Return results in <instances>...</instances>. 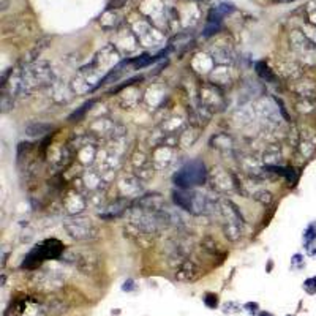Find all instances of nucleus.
I'll return each instance as SVG.
<instances>
[{"instance_id": "obj_17", "label": "nucleus", "mask_w": 316, "mask_h": 316, "mask_svg": "<svg viewBox=\"0 0 316 316\" xmlns=\"http://www.w3.org/2000/svg\"><path fill=\"white\" fill-rule=\"evenodd\" d=\"M251 198H255L256 201H259L261 204H270L273 196L270 192H267V190H256L255 193H251Z\"/></svg>"}, {"instance_id": "obj_18", "label": "nucleus", "mask_w": 316, "mask_h": 316, "mask_svg": "<svg viewBox=\"0 0 316 316\" xmlns=\"http://www.w3.org/2000/svg\"><path fill=\"white\" fill-rule=\"evenodd\" d=\"M86 185L89 187V188H97L98 187V183H101V176L98 174V173H94V171H89L87 174H86Z\"/></svg>"}, {"instance_id": "obj_13", "label": "nucleus", "mask_w": 316, "mask_h": 316, "mask_svg": "<svg viewBox=\"0 0 316 316\" xmlns=\"http://www.w3.org/2000/svg\"><path fill=\"white\" fill-rule=\"evenodd\" d=\"M316 151V135L314 132L308 130L302 133V139H301V152L305 158L311 157L313 152Z\"/></svg>"}, {"instance_id": "obj_26", "label": "nucleus", "mask_w": 316, "mask_h": 316, "mask_svg": "<svg viewBox=\"0 0 316 316\" xmlns=\"http://www.w3.org/2000/svg\"><path fill=\"white\" fill-rule=\"evenodd\" d=\"M277 2H283V4H288V2H294V0H277Z\"/></svg>"}, {"instance_id": "obj_3", "label": "nucleus", "mask_w": 316, "mask_h": 316, "mask_svg": "<svg viewBox=\"0 0 316 316\" xmlns=\"http://www.w3.org/2000/svg\"><path fill=\"white\" fill-rule=\"evenodd\" d=\"M207 179L206 164L201 160H192L187 161L180 170L174 174V183L177 188H195L199 185H204Z\"/></svg>"}, {"instance_id": "obj_16", "label": "nucleus", "mask_w": 316, "mask_h": 316, "mask_svg": "<svg viewBox=\"0 0 316 316\" xmlns=\"http://www.w3.org/2000/svg\"><path fill=\"white\" fill-rule=\"evenodd\" d=\"M280 158H282V154L278 149H267L264 152V163L267 166H278Z\"/></svg>"}, {"instance_id": "obj_10", "label": "nucleus", "mask_w": 316, "mask_h": 316, "mask_svg": "<svg viewBox=\"0 0 316 316\" xmlns=\"http://www.w3.org/2000/svg\"><path fill=\"white\" fill-rule=\"evenodd\" d=\"M201 273H202L201 269H199L193 261L187 259V261H183V263L176 269V278H177L179 282L188 283V282L198 280V278L201 277Z\"/></svg>"}, {"instance_id": "obj_22", "label": "nucleus", "mask_w": 316, "mask_h": 316, "mask_svg": "<svg viewBox=\"0 0 316 316\" xmlns=\"http://www.w3.org/2000/svg\"><path fill=\"white\" fill-rule=\"evenodd\" d=\"M244 308H247V311H248L250 314H256L259 307H258V304H255V302H248V304L244 305Z\"/></svg>"}, {"instance_id": "obj_21", "label": "nucleus", "mask_w": 316, "mask_h": 316, "mask_svg": "<svg viewBox=\"0 0 316 316\" xmlns=\"http://www.w3.org/2000/svg\"><path fill=\"white\" fill-rule=\"evenodd\" d=\"M240 310V307L236 304V302H228L225 307H223V311L225 313H237Z\"/></svg>"}, {"instance_id": "obj_15", "label": "nucleus", "mask_w": 316, "mask_h": 316, "mask_svg": "<svg viewBox=\"0 0 316 316\" xmlns=\"http://www.w3.org/2000/svg\"><path fill=\"white\" fill-rule=\"evenodd\" d=\"M51 130V125L48 123H33V125H29L26 128V133L29 136H43L46 135L48 132Z\"/></svg>"}, {"instance_id": "obj_24", "label": "nucleus", "mask_w": 316, "mask_h": 316, "mask_svg": "<svg viewBox=\"0 0 316 316\" xmlns=\"http://www.w3.org/2000/svg\"><path fill=\"white\" fill-rule=\"evenodd\" d=\"M308 17H310V23L316 24V8H314V10H311V11L308 13Z\"/></svg>"}, {"instance_id": "obj_11", "label": "nucleus", "mask_w": 316, "mask_h": 316, "mask_svg": "<svg viewBox=\"0 0 316 316\" xmlns=\"http://www.w3.org/2000/svg\"><path fill=\"white\" fill-rule=\"evenodd\" d=\"M138 209L147 210V212H161L164 210V201L160 195H145L138 198Z\"/></svg>"}, {"instance_id": "obj_8", "label": "nucleus", "mask_w": 316, "mask_h": 316, "mask_svg": "<svg viewBox=\"0 0 316 316\" xmlns=\"http://www.w3.org/2000/svg\"><path fill=\"white\" fill-rule=\"evenodd\" d=\"M132 164H133V170L136 173V176L141 180H149L154 176V163L152 160H149L144 152H135L133 158H132Z\"/></svg>"}, {"instance_id": "obj_25", "label": "nucleus", "mask_w": 316, "mask_h": 316, "mask_svg": "<svg viewBox=\"0 0 316 316\" xmlns=\"http://www.w3.org/2000/svg\"><path fill=\"white\" fill-rule=\"evenodd\" d=\"M4 316H17V314H16V313H14L13 310H7Z\"/></svg>"}, {"instance_id": "obj_19", "label": "nucleus", "mask_w": 316, "mask_h": 316, "mask_svg": "<svg viewBox=\"0 0 316 316\" xmlns=\"http://www.w3.org/2000/svg\"><path fill=\"white\" fill-rule=\"evenodd\" d=\"M204 304H206L209 308H217V305H218V298H217V294H206Z\"/></svg>"}, {"instance_id": "obj_28", "label": "nucleus", "mask_w": 316, "mask_h": 316, "mask_svg": "<svg viewBox=\"0 0 316 316\" xmlns=\"http://www.w3.org/2000/svg\"><path fill=\"white\" fill-rule=\"evenodd\" d=\"M288 316H291V314H288Z\"/></svg>"}, {"instance_id": "obj_5", "label": "nucleus", "mask_w": 316, "mask_h": 316, "mask_svg": "<svg viewBox=\"0 0 316 316\" xmlns=\"http://www.w3.org/2000/svg\"><path fill=\"white\" fill-rule=\"evenodd\" d=\"M67 233L70 237L76 240H90L97 237V228L89 218H82V217H73L63 221Z\"/></svg>"}, {"instance_id": "obj_23", "label": "nucleus", "mask_w": 316, "mask_h": 316, "mask_svg": "<svg viewBox=\"0 0 316 316\" xmlns=\"http://www.w3.org/2000/svg\"><path fill=\"white\" fill-rule=\"evenodd\" d=\"M122 289H123V291H133V289H135V282H133L132 278H128V280L123 283Z\"/></svg>"}, {"instance_id": "obj_14", "label": "nucleus", "mask_w": 316, "mask_h": 316, "mask_svg": "<svg viewBox=\"0 0 316 316\" xmlns=\"http://www.w3.org/2000/svg\"><path fill=\"white\" fill-rule=\"evenodd\" d=\"M255 68H256V73H258L266 82H270V84H275V82H277V76H275V73H273V71L267 67V63H266V62H256Z\"/></svg>"}, {"instance_id": "obj_12", "label": "nucleus", "mask_w": 316, "mask_h": 316, "mask_svg": "<svg viewBox=\"0 0 316 316\" xmlns=\"http://www.w3.org/2000/svg\"><path fill=\"white\" fill-rule=\"evenodd\" d=\"M87 206V199L81 196L78 192H70L67 196H65V209L70 215H78L81 214L84 209Z\"/></svg>"}, {"instance_id": "obj_20", "label": "nucleus", "mask_w": 316, "mask_h": 316, "mask_svg": "<svg viewBox=\"0 0 316 316\" xmlns=\"http://www.w3.org/2000/svg\"><path fill=\"white\" fill-rule=\"evenodd\" d=\"M304 289H305L308 294H314V292H316V277H311V278L305 280Z\"/></svg>"}, {"instance_id": "obj_27", "label": "nucleus", "mask_w": 316, "mask_h": 316, "mask_svg": "<svg viewBox=\"0 0 316 316\" xmlns=\"http://www.w3.org/2000/svg\"><path fill=\"white\" fill-rule=\"evenodd\" d=\"M259 316H272V314H270V313H261Z\"/></svg>"}, {"instance_id": "obj_4", "label": "nucleus", "mask_w": 316, "mask_h": 316, "mask_svg": "<svg viewBox=\"0 0 316 316\" xmlns=\"http://www.w3.org/2000/svg\"><path fill=\"white\" fill-rule=\"evenodd\" d=\"M62 253H63V247L59 240H55V239L46 240L43 244L36 245L33 250H30V253L26 256V259L23 263V269H36L45 261L59 258Z\"/></svg>"}, {"instance_id": "obj_6", "label": "nucleus", "mask_w": 316, "mask_h": 316, "mask_svg": "<svg viewBox=\"0 0 316 316\" xmlns=\"http://www.w3.org/2000/svg\"><path fill=\"white\" fill-rule=\"evenodd\" d=\"M17 316H48V307L40 302L38 299L33 298H24L19 299L14 304V310H13Z\"/></svg>"}, {"instance_id": "obj_2", "label": "nucleus", "mask_w": 316, "mask_h": 316, "mask_svg": "<svg viewBox=\"0 0 316 316\" xmlns=\"http://www.w3.org/2000/svg\"><path fill=\"white\" fill-rule=\"evenodd\" d=\"M52 82V70L46 62H36L23 71V86L21 95H29Z\"/></svg>"}, {"instance_id": "obj_7", "label": "nucleus", "mask_w": 316, "mask_h": 316, "mask_svg": "<svg viewBox=\"0 0 316 316\" xmlns=\"http://www.w3.org/2000/svg\"><path fill=\"white\" fill-rule=\"evenodd\" d=\"M174 145L160 144L152 152V163L157 170H168L174 161Z\"/></svg>"}, {"instance_id": "obj_1", "label": "nucleus", "mask_w": 316, "mask_h": 316, "mask_svg": "<svg viewBox=\"0 0 316 316\" xmlns=\"http://www.w3.org/2000/svg\"><path fill=\"white\" fill-rule=\"evenodd\" d=\"M173 201L177 207L187 210L193 215H207L215 210V202L210 201L204 193L196 192L193 188H177L173 192Z\"/></svg>"}, {"instance_id": "obj_9", "label": "nucleus", "mask_w": 316, "mask_h": 316, "mask_svg": "<svg viewBox=\"0 0 316 316\" xmlns=\"http://www.w3.org/2000/svg\"><path fill=\"white\" fill-rule=\"evenodd\" d=\"M119 190L123 198H139L144 192L142 180L138 176H125L119 183Z\"/></svg>"}]
</instances>
